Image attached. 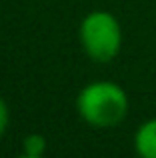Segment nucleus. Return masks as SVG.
Returning a JSON list of instances; mask_svg holds the SVG:
<instances>
[{
  "label": "nucleus",
  "mask_w": 156,
  "mask_h": 158,
  "mask_svg": "<svg viewBox=\"0 0 156 158\" xmlns=\"http://www.w3.org/2000/svg\"><path fill=\"white\" fill-rule=\"evenodd\" d=\"M76 110L90 126L112 128L118 126L128 114V94L116 82H90L78 92Z\"/></svg>",
  "instance_id": "f257e3e1"
},
{
  "label": "nucleus",
  "mask_w": 156,
  "mask_h": 158,
  "mask_svg": "<svg viewBox=\"0 0 156 158\" xmlns=\"http://www.w3.org/2000/svg\"><path fill=\"white\" fill-rule=\"evenodd\" d=\"M80 44L86 56L94 62H110L120 54L122 28L112 12L94 10L80 22Z\"/></svg>",
  "instance_id": "f03ea898"
},
{
  "label": "nucleus",
  "mask_w": 156,
  "mask_h": 158,
  "mask_svg": "<svg viewBox=\"0 0 156 158\" xmlns=\"http://www.w3.org/2000/svg\"><path fill=\"white\" fill-rule=\"evenodd\" d=\"M134 150L138 158H156V118H150L138 126L134 134Z\"/></svg>",
  "instance_id": "7ed1b4c3"
},
{
  "label": "nucleus",
  "mask_w": 156,
  "mask_h": 158,
  "mask_svg": "<svg viewBox=\"0 0 156 158\" xmlns=\"http://www.w3.org/2000/svg\"><path fill=\"white\" fill-rule=\"evenodd\" d=\"M22 148H24V154H30V156H44V152H46V148H48V142H46V138H44L42 134H36V132H32V134H28L26 138H24Z\"/></svg>",
  "instance_id": "20e7f679"
},
{
  "label": "nucleus",
  "mask_w": 156,
  "mask_h": 158,
  "mask_svg": "<svg viewBox=\"0 0 156 158\" xmlns=\"http://www.w3.org/2000/svg\"><path fill=\"white\" fill-rule=\"evenodd\" d=\"M8 122H10V110H8L6 100L0 96V138H2L4 132L8 130Z\"/></svg>",
  "instance_id": "39448f33"
},
{
  "label": "nucleus",
  "mask_w": 156,
  "mask_h": 158,
  "mask_svg": "<svg viewBox=\"0 0 156 158\" xmlns=\"http://www.w3.org/2000/svg\"><path fill=\"white\" fill-rule=\"evenodd\" d=\"M16 158H44V156H30V154H22V156H16Z\"/></svg>",
  "instance_id": "423d86ee"
}]
</instances>
